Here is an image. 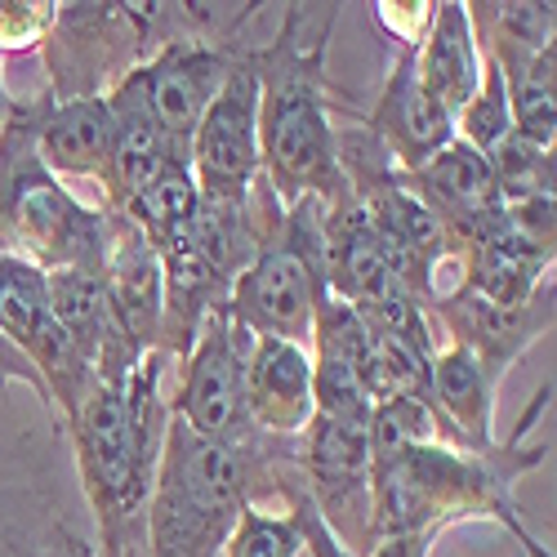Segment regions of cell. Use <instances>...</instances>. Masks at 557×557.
Wrapping results in <instances>:
<instances>
[{
  "mask_svg": "<svg viewBox=\"0 0 557 557\" xmlns=\"http://www.w3.org/2000/svg\"><path fill=\"white\" fill-rule=\"evenodd\" d=\"M429 14H433V5H375V18L393 32V40L397 45H420V36H424V27H429Z\"/></svg>",
  "mask_w": 557,
  "mask_h": 557,
  "instance_id": "1f68e13d",
  "label": "cell"
},
{
  "mask_svg": "<svg viewBox=\"0 0 557 557\" xmlns=\"http://www.w3.org/2000/svg\"><path fill=\"white\" fill-rule=\"evenodd\" d=\"M10 557H99V548L85 544L72 527L50 522V531H40L36 540L10 535Z\"/></svg>",
  "mask_w": 557,
  "mask_h": 557,
  "instance_id": "f546056e",
  "label": "cell"
},
{
  "mask_svg": "<svg viewBox=\"0 0 557 557\" xmlns=\"http://www.w3.org/2000/svg\"><path fill=\"white\" fill-rule=\"evenodd\" d=\"M54 14L59 5H50V0H0V59L50 36Z\"/></svg>",
  "mask_w": 557,
  "mask_h": 557,
  "instance_id": "83f0119b",
  "label": "cell"
},
{
  "mask_svg": "<svg viewBox=\"0 0 557 557\" xmlns=\"http://www.w3.org/2000/svg\"><path fill=\"white\" fill-rule=\"evenodd\" d=\"M246 410L263 437H304L317 414L312 352L290 339L255 335L246 361Z\"/></svg>",
  "mask_w": 557,
  "mask_h": 557,
  "instance_id": "d6986e66",
  "label": "cell"
},
{
  "mask_svg": "<svg viewBox=\"0 0 557 557\" xmlns=\"http://www.w3.org/2000/svg\"><path fill=\"white\" fill-rule=\"evenodd\" d=\"M482 54L504 76L508 108H513V134L553 152L557 144V45H548V50L482 45Z\"/></svg>",
  "mask_w": 557,
  "mask_h": 557,
  "instance_id": "7402d4cb",
  "label": "cell"
},
{
  "mask_svg": "<svg viewBox=\"0 0 557 557\" xmlns=\"http://www.w3.org/2000/svg\"><path fill=\"white\" fill-rule=\"evenodd\" d=\"M0 335L36 366V375L50 388L59 424L72 429V420L81 414V401L99 380L76 357L72 339L59 326L54 304H50V276L10 250H0Z\"/></svg>",
  "mask_w": 557,
  "mask_h": 557,
  "instance_id": "30bf717a",
  "label": "cell"
},
{
  "mask_svg": "<svg viewBox=\"0 0 557 557\" xmlns=\"http://www.w3.org/2000/svg\"><path fill=\"white\" fill-rule=\"evenodd\" d=\"M437 544V531H420V535H388V540H375L366 557H429Z\"/></svg>",
  "mask_w": 557,
  "mask_h": 557,
  "instance_id": "d6a6232c",
  "label": "cell"
},
{
  "mask_svg": "<svg viewBox=\"0 0 557 557\" xmlns=\"http://www.w3.org/2000/svg\"><path fill=\"white\" fill-rule=\"evenodd\" d=\"M0 250H5V246H0Z\"/></svg>",
  "mask_w": 557,
  "mask_h": 557,
  "instance_id": "e575fe53",
  "label": "cell"
},
{
  "mask_svg": "<svg viewBox=\"0 0 557 557\" xmlns=\"http://www.w3.org/2000/svg\"><path fill=\"white\" fill-rule=\"evenodd\" d=\"M304 553V535L295 513H263V508H246L237 531L227 535L223 557H299Z\"/></svg>",
  "mask_w": 557,
  "mask_h": 557,
  "instance_id": "4316f807",
  "label": "cell"
},
{
  "mask_svg": "<svg viewBox=\"0 0 557 557\" xmlns=\"http://www.w3.org/2000/svg\"><path fill=\"white\" fill-rule=\"evenodd\" d=\"M242 50L246 45L232 40H170L144 63H134V72H125L112 89H121L129 103L144 108L152 125L188 157L193 134L219 99L232 67H237Z\"/></svg>",
  "mask_w": 557,
  "mask_h": 557,
  "instance_id": "ba28073f",
  "label": "cell"
},
{
  "mask_svg": "<svg viewBox=\"0 0 557 557\" xmlns=\"http://www.w3.org/2000/svg\"><path fill=\"white\" fill-rule=\"evenodd\" d=\"M188 165L206 201L246 206L259 178V45H246L193 134Z\"/></svg>",
  "mask_w": 557,
  "mask_h": 557,
  "instance_id": "8fae6325",
  "label": "cell"
},
{
  "mask_svg": "<svg viewBox=\"0 0 557 557\" xmlns=\"http://www.w3.org/2000/svg\"><path fill=\"white\" fill-rule=\"evenodd\" d=\"M508 134H513V108H508V89H504L499 67L482 54V85H478V95L463 103V112L455 116V138L486 157L495 144H504Z\"/></svg>",
  "mask_w": 557,
  "mask_h": 557,
  "instance_id": "484cf974",
  "label": "cell"
},
{
  "mask_svg": "<svg viewBox=\"0 0 557 557\" xmlns=\"http://www.w3.org/2000/svg\"><path fill=\"white\" fill-rule=\"evenodd\" d=\"M366 437H370V463H375V459H393L410 446L442 442V424L424 397H393V401H380L370 410Z\"/></svg>",
  "mask_w": 557,
  "mask_h": 557,
  "instance_id": "d4e9b609",
  "label": "cell"
},
{
  "mask_svg": "<svg viewBox=\"0 0 557 557\" xmlns=\"http://www.w3.org/2000/svg\"><path fill=\"white\" fill-rule=\"evenodd\" d=\"M375 463H370L366 424L326 420L312 414L299 437V482L317 518L326 522L335 544L348 557H366L375 548Z\"/></svg>",
  "mask_w": 557,
  "mask_h": 557,
  "instance_id": "52a82bcc",
  "label": "cell"
},
{
  "mask_svg": "<svg viewBox=\"0 0 557 557\" xmlns=\"http://www.w3.org/2000/svg\"><path fill=\"white\" fill-rule=\"evenodd\" d=\"M0 384H27L36 397H40V406L45 410H50L54 414V401H50V388H45V380L36 375V366L5 339V335H0ZM54 420H59V414H54Z\"/></svg>",
  "mask_w": 557,
  "mask_h": 557,
  "instance_id": "4dcf8cb0",
  "label": "cell"
},
{
  "mask_svg": "<svg viewBox=\"0 0 557 557\" xmlns=\"http://www.w3.org/2000/svg\"><path fill=\"white\" fill-rule=\"evenodd\" d=\"M170 352H148L125 384H95L67 437L85 499L95 508L99 557H148V504L170 424Z\"/></svg>",
  "mask_w": 557,
  "mask_h": 557,
  "instance_id": "6da1fadb",
  "label": "cell"
},
{
  "mask_svg": "<svg viewBox=\"0 0 557 557\" xmlns=\"http://www.w3.org/2000/svg\"><path fill=\"white\" fill-rule=\"evenodd\" d=\"M103 290L112 304V317L121 326V339L129 344L134 357H148L161 348V308H165V286H161V259L152 242L138 232L134 219L121 210H108V250H103Z\"/></svg>",
  "mask_w": 557,
  "mask_h": 557,
  "instance_id": "5bb4252c",
  "label": "cell"
},
{
  "mask_svg": "<svg viewBox=\"0 0 557 557\" xmlns=\"http://www.w3.org/2000/svg\"><path fill=\"white\" fill-rule=\"evenodd\" d=\"M553 312H557V290L553 282L535 290L527 304H486L469 295L463 286L437 290L429 304V321L450 335V344L469 348L495 380H504V370L513 366L535 339L553 331Z\"/></svg>",
  "mask_w": 557,
  "mask_h": 557,
  "instance_id": "7c38bea8",
  "label": "cell"
},
{
  "mask_svg": "<svg viewBox=\"0 0 557 557\" xmlns=\"http://www.w3.org/2000/svg\"><path fill=\"white\" fill-rule=\"evenodd\" d=\"M50 108V89L36 99H14L0 125V246L40 272L103 268L108 210L85 206L36 152V134Z\"/></svg>",
  "mask_w": 557,
  "mask_h": 557,
  "instance_id": "5b68a950",
  "label": "cell"
},
{
  "mask_svg": "<svg viewBox=\"0 0 557 557\" xmlns=\"http://www.w3.org/2000/svg\"><path fill=\"white\" fill-rule=\"evenodd\" d=\"M401 178L442 223L446 242H450V259L459 255V246L469 242L473 232H482L491 219L504 214V201H499L486 157L473 152L469 144H459V138H450V144L442 152H433L424 165L401 170Z\"/></svg>",
  "mask_w": 557,
  "mask_h": 557,
  "instance_id": "9a60e30c",
  "label": "cell"
},
{
  "mask_svg": "<svg viewBox=\"0 0 557 557\" xmlns=\"http://www.w3.org/2000/svg\"><path fill=\"white\" fill-rule=\"evenodd\" d=\"M36 152L54 178H89L103 193V210H116V129L103 95L54 103L40 121Z\"/></svg>",
  "mask_w": 557,
  "mask_h": 557,
  "instance_id": "ac0fdd59",
  "label": "cell"
},
{
  "mask_svg": "<svg viewBox=\"0 0 557 557\" xmlns=\"http://www.w3.org/2000/svg\"><path fill=\"white\" fill-rule=\"evenodd\" d=\"M321 295H326V201L299 197L268 227L259 255L232 282L223 312L250 335L308 348Z\"/></svg>",
  "mask_w": 557,
  "mask_h": 557,
  "instance_id": "8992f818",
  "label": "cell"
},
{
  "mask_svg": "<svg viewBox=\"0 0 557 557\" xmlns=\"http://www.w3.org/2000/svg\"><path fill=\"white\" fill-rule=\"evenodd\" d=\"M486 165H491V178H495L504 206L553 197V152L535 148L531 138H522V134H508L504 144H495L486 152Z\"/></svg>",
  "mask_w": 557,
  "mask_h": 557,
  "instance_id": "cb8c5ba5",
  "label": "cell"
},
{
  "mask_svg": "<svg viewBox=\"0 0 557 557\" xmlns=\"http://www.w3.org/2000/svg\"><path fill=\"white\" fill-rule=\"evenodd\" d=\"M495 393L499 380L459 344L437 348L429 366V406L442 424V442L469 455H491L499 446L495 437Z\"/></svg>",
  "mask_w": 557,
  "mask_h": 557,
  "instance_id": "ffe728a7",
  "label": "cell"
},
{
  "mask_svg": "<svg viewBox=\"0 0 557 557\" xmlns=\"http://www.w3.org/2000/svg\"><path fill=\"white\" fill-rule=\"evenodd\" d=\"M326 295L352 308H375L393 299L420 304L401 255L380 237V227L352 197L326 210Z\"/></svg>",
  "mask_w": 557,
  "mask_h": 557,
  "instance_id": "4fadbf2b",
  "label": "cell"
},
{
  "mask_svg": "<svg viewBox=\"0 0 557 557\" xmlns=\"http://www.w3.org/2000/svg\"><path fill=\"white\" fill-rule=\"evenodd\" d=\"M548 397H553V384L540 388L535 406L522 420V433L535 424V414L548 406ZM522 433L513 442H499L491 455H469V450L429 442V446H410L393 459H375V473H370V482H375V540L420 535V531L442 535L455 522L491 518L504 531H513L527 557H553L531 535L513 499V482L548 455L544 442L527 446Z\"/></svg>",
  "mask_w": 557,
  "mask_h": 557,
  "instance_id": "277c9868",
  "label": "cell"
},
{
  "mask_svg": "<svg viewBox=\"0 0 557 557\" xmlns=\"http://www.w3.org/2000/svg\"><path fill=\"white\" fill-rule=\"evenodd\" d=\"M553 255L557 250H544L540 242H531L527 232L508 223V214H499L459 246L455 286L486 304H527L535 290L553 282Z\"/></svg>",
  "mask_w": 557,
  "mask_h": 557,
  "instance_id": "e0dca14e",
  "label": "cell"
},
{
  "mask_svg": "<svg viewBox=\"0 0 557 557\" xmlns=\"http://www.w3.org/2000/svg\"><path fill=\"white\" fill-rule=\"evenodd\" d=\"M276 495L290 504V513H295V522H299V535H304V553H312V557H348V553L335 544V535L326 531V522L317 518V508L308 504L304 482H299V463H290V469L282 473V482H276Z\"/></svg>",
  "mask_w": 557,
  "mask_h": 557,
  "instance_id": "f1b7e54d",
  "label": "cell"
},
{
  "mask_svg": "<svg viewBox=\"0 0 557 557\" xmlns=\"http://www.w3.org/2000/svg\"><path fill=\"white\" fill-rule=\"evenodd\" d=\"M255 335L237 326L223 308L206 317V326L188 357L178 361V380L170 393V414L210 442H250L259 429L246 410V361Z\"/></svg>",
  "mask_w": 557,
  "mask_h": 557,
  "instance_id": "9c48e42d",
  "label": "cell"
},
{
  "mask_svg": "<svg viewBox=\"0 0 557 557\" xmlns=\"http://www.w3.org/2000/svg\"><path fill=\"white\" fill-rule=\"evenodd\" d=\"M299 463V437L210 442L170 414L148 504V557H223L246 508H263Z\"/></svg>",
  "mask_w": 557,
  "mask_h": 557,
  "instance_id": "3957f363",
  "label": "cell"
},
{
  "mask_svg": "<svg viewBox=\"0 0 557 557\" xmlns=\"http://www.w3.org/2000/svg\"><path fill=\"white\" fill-rule=\"evenodd\" d=\"M478 45H518V50H548L557 36L553 0H482L469 5Z\"/></svg>",
  "mask_w": 557,
  "mask_h": 557,
  "instance_id": "603a6c76",
  "label": "cell"
},
{
  "mask_svg": "<svg viewBox=\"0 0 557 557\" xmlns=\"http://www.w3.org/2000/svg\"><path fill=\"white\" fill-rule=\"evenodd\" d=\"M339 5H286L282 27L259 45V174L282 206L317 197L348 201L326 112V40Z\"/></svg>",
  "mask_w": 557,
  "mask_h": 557,
  "instance_id": "7a4b0ae2",
  "label": "cell"
},
{
  "mask_svg": "<svg viewBox=\"0 0 557 557\" xmlns=\"http://www.w3.org/2000/svg\"><path fill=\"white\" fill-rule=\"evenodd\" d=\"M414 76L442 103L450 116L463 112L482 85V45L469 23V5L463 0H442L429 14V27L414 45Z\"/></svg>",
  "mask_w": 557,
  "mask_h": 557,
  "instance_id": "44dd1931",
  "label": "cell"
},
{
  "mask_svg": "<svg viewBox=\"0 0 557 557\" xmlns=\"http://www.w3.org/2000/svg\"><path fill=\"white\" fill-rule=\"evenodd\" d=\"M10 108H14V95H10V89H5V81H0V125H5Z\"/></svg>",
  "mask_w": 557,
  "mask_h": 557,
  "instance_id": "836d02e7",
  "label": "cell"
},
{
  "mask_svg": "<svg viewBox=\"0 0 557 557\" xmlns=\"http://www.w3.org/2000/svg\"><path fill=\"white\" fill-rule=\"evenodd\" d=\"M361 125L388 148L397 170L424 165L433 152H442L455 138V116L442 103H433V95L420 85V76H414V45H401L397 50L393 72Z\"/></svg>",
  "mask_w": 557,
  "mask_h": 557,
  "instance_id": "2e32d148",
  "label": "cell"
}]
</instances>
